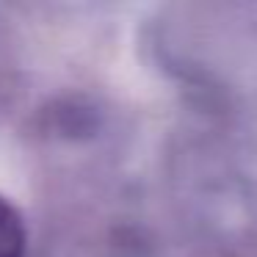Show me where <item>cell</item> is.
<instances>
[{"mask_svg":"<svg viewBox=\"0 0 257 257\" xmlns=\"http://www.w3.org/2000/svg\"><path fill=\"white\" fill-rule=\"evenodd\" d=\"M28 249V232L20 210L0 196V257H25Z\"/></svg>","mask_w":257,"mask_h":257,"instance_id":"obj_1","label":"cell"}]
</instances>
